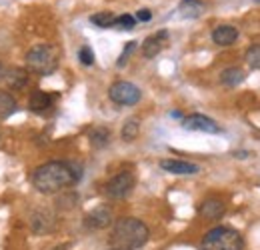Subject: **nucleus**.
Instances as JSON below:
<instances>
[{
    "label": "nucleus",
    "mask_w": 260,
    "mask_h": 250,
    "mask_svg": "<svg viewBox=\"0 0 260 250\" xmlns=\"http://www.w3.org/2000/svg\"><path fill=\"white\" fill-rule=\"evenodd\" d=\"M4 74H6V66L0 63V80H4Z\"/></svg>",
    "instance_id": "obj_28"
},
{
    "label": "nucleus",
    "mask_w": 260,
    "mask_h": 250,
    "mask_svg": "<svg viewBox=\"0 0 260 250\" xmlns=\"http://www.w3.org/2000/svg\"><path fill=\"white\" fill-rule=\"evenodd\" d=\"M238 40V28L230 24H220L212 30V42L218 46H232Z\"/></svg>",
    "instance_id": "obj_14"
},
{
    "label": "nucleus",
    "mask_w": 260,
    "mask_h": 250,
    "mask_svg": "<svg viewBox=\"0 0 260 250\" xmlns=\"http://www.w3.org/2000/svg\"><path fill=\"white\" fill-rule=\"evenodd\" d=\"M4 80H6V86H8V88L20 90V88H24V86L28 84V72H26L24 68H18V66L8 68L6 74H4Z\"/></svg>",
    "instance_id": "obj_15"
},
{
    "label": "nucleus",
    "mask_w": 260,
    "mask_h": 250,
    "mask_svg": "<svg viewBox=\"0 0 260 250\" xmlns=\"http://www.w3.org/2000/svg\"><path fill=\"white\" fill-rule=\"evenodd\" d=\"M138 132H140V122H138V118H128L124 126H122V130H120V136H122V140L124 142H132L136 136H138Z\"/></svg>",
    "instance_id": "obj_21"
},
{
    "label": "nucleus",
    "mask_w": 260,
    "mask_h": 250,
    "mask_svg": "<svg viewBox=\"0 0 260 250\" xmlns=\"http://www.w3.org/2000/svg\"><path fill=\"white\" fill-rule=\"evenodd\" d=\"M26 68L38 76H50L58 68V50L52 44H36L26 52Z\"/></svg>",
    "instance_id": "obj_3"
},
{
    "label": "nucleus",
    "mask_w": 260,
    "mask_h": 250,
    "mask_svg": "<svg viewBox=\"0 0 260 250\" xmlns=\"http://www.w3.org/2000/svg\"><path fill=\"white\" fill-rule=\"evenodd\" d=\"M198 214L204 220H218L224 214V202L220 198H206L198 206Z\"/></svg>",
    "instance_id": "obj_12"
},
{
    "label": "nucleus",
    "mask_w": 260,
    "mask_h": 250,
    "mask_svg": "<svg viewBox=\"0 0 260 250\" xmlns=\"http://www.w3.org/2000/svg\"><path fill=\"white\" fill-rule=\"evenodd\" d=\"M244 78H246V74H244V70L238 68V66H230V68H224V70L220 72V82H222L224 86H228V88H236L238 84L244 82Z\"/></svg>",
    "instance_id": "obj_16"
},
{
    "label": "nucleus",
    "mask_w": 260,
    "mask_h": 250,
    "mask_svg": "<svg viewBox=\"0 0 260 250\" xmlns=\"http://www.w3.org/2000/svg\"><path fill=\"white\" fill-rule=\"evenodd\" d=\"M160 168L170 172V174H182V176H190V174H198L200 166L188 160H178V158H164L160 160Z\"/></svg>",
    "instance_id": "obj_10"
},
{
    "label": "nucleus",
    "mask_w": 260,
    "mask_h": 250,
    "mask_svg": "<svg viewBox=\"0 0 260 250\" xmlns=\"http://www.w3.org/2000/svg\"><path fill=\"white\" fill-rule=\"evenodd\" d=\"M112 218H114V214L108 206H96L94 210H90L84 216V226L90 230H102L112 224Z\"/></svg>",
    "instance_id": "obj_7"
},
{
    "label": "nucleus",
    "mask_w": 260,
    "mask_h": 250,
    "mask_svg": "<svg viewBox=\"0 0 260 250\" xmlns=\"http://www.w3.org/2000/svg\"><path fill=\"white\" fill-rule=\"evenodd\" d=\"M56 226V218L50 210L46 208H40V210H34L32 216H30V228H32L34 234H48L52 232Z\"/></svg>",
    "instance_id": "obj_9"
},
{
    "label": "nucleus",
    "mask_w": 260,
    "mask_h": 250,
    "mask_svg": "<svg viewBox=\"0 0 260 250\" xmlns=\"http://www.w3.org/2000/svg\"><path fill=\"white\" fill-rule=\"evenodd\" d=\"M82 178V168L76 162L50 160L40 164L32 172V186L42 194H58L74 186Z\"/></svg>",
    "instance_id": "obj_1"
},
{
    "label": "nucleus",
    "mask_w": 260,
    "mask_h": 250,
    "mask_svg": "<svg viewBox=\"0 0 260 250\" xmlns=\"http://www.w3.org/2000/svg\"><path fill=\"white\" fill-rule=\"evenodd\" d=\"M134 50H136V40H130L128 44H126V46H124V50H122V54H120V58H118V60H116V66H120V68H122V66H124V64L128 63L130 54H132V52H134Z\"/></svg>",
    "instance_id": "obj_26"
},
{
    "label": "nucleus",
    "mask_w": 260,
    "mask_h": 250,
    "mask_svg": "<svg viewBox=\"0 0 260 250\" xmlns=\"http://www.w3.org/2000/svg\"><path fill=\"white\" fill-rule=\"evenodd\" d=\"M148 238H150V230L142 220L124 216L116 220L110 234V244L112 248L118 250H138L148 242Z\"/></svg>",
    "instance_id": "obj_2"
},
{
    "label": "nucleus",
    "mask_w": 260,
    "mask_h": 250,
    "mask_svg": "<svg viewBox=\"0 0 260 250\" xmlns=\"http://www.w3.org/2000/svg\"><path fill=\"white\" fill-rule=\"evenodd\" d=\"M52 102H54V96L44 90H34L28 98V108L36 112V114H44L52 108Z\"/></svg>",
    "instance_id": "obj_13"
},
{
    "label": "nucleus",
    "mask_w": 260,
    "mask_h": 250,
    "mask_svg": "<svg viewBox=\"0 0 260 250\" xmlns=\"http://www.w3.org/2000/svg\"><path fill=\"white\" fill-rule=\"evenodd\" d=\"M150 18H152V12L148 8H142V10L136 12V20H140V22H148Z\"/></svg>",
    "instance_id": "obj_27"
},
{
    "label": "nucleus",
    "mask_w": 260,
    "mask_h": 250,
    "mask_svg": "<svg viewBox=\"0 0 260 250\" xmlns=\"http://www.w3.org/2000/svg\"><path fill=\"white\" fill-rule=\"evenodd\" d=\"M134 184H136V178L130 170H122L118 172L116 176H112L106 186H104V192L108 198H114V200H120V198H126L130 192L134 190Z\"/></svg>",
    "instance_id": "obj_6"
},
{
    "label": "nucleus",
    "mask_w": 260,
    "mask_h": 250,
    "mask_svg": "<svg viewBox=\"0 0 260 250\" xmlns=\"http://www.w3.org/2000/svg\"><path fill=\"white\" fill-rule=\"evenodd\" d=\"M88 140L92 148H104L110 142V130L106 126H94L88 130Z\"/></svg>",
    "instance_id": "obj_18"
},
{
    "label": "nucleus",
    "mask_w": 260,
    "mask_h": 250,
    "mask_svg": "<svg viewBox=\"0 0 260 250\" xmlns=\"http://www.w3.org/2000/svg\"><path fill=\"white\" fill-rule=\"evenodd\" d=\"M246 63L250 68L260 70V44H252L248 50H246Z\"/></svg>",
    "instance_id": "obj_22"
},
{
    "label": "nucleus",
    "mask_w": 260,
    "mask_h": 250,
    "mask_svg": "<svg viewBox=\"0 0 260 250\" xmlns=\"http://www.w3.org/2000/svg\"><path fill=\"white\" fill-rule=\"evenodd\" d=\"M256 2H260V0H256Z\"/></svg>",
    "instance_id": "obj_30"
},
{
    "label": "nucleus",
    "mask_w": 260,
    "mask_h": 250,
    "mask_svg": "<svg viewBox=\"0 0 260 250\" xmlns=\"http://www.w3.org/2000/svg\"><path fill=\"white\" fill-rule=\"evenodd\" d=\"M76 202H78V194L76 192H64V194H60L58 196V208H74L76 206Z\"/></svg>",
    "instance_id": "obj_23"
},
{
    "label": "nucleus",
    "mask_w": 260,
    "mask_h": 250,
    "mask_svg": "<svg viewBox=\"0 0 260 250\" xmlns=\"http://www.w3.org/2000/svg\"><path fill=\"white\" fill-rule=\"evenodd\" d=\"M244 240L238 230L230 226H216L208 230L202 238L200 250H242Z\"/></svg>",
    "instance_id": "obj_4"
},
{
    "label": "nucleus",
    "mask_w": 260,
    "mask_h": 250,
    "mask_svg": "<svg viewBox=\"0 0 260 250\" xmlns=\"http://www.w3.org/2000/svg\"><path fill=\"white\" fill-rule=\"evenodd\" d=\"M78 58H80V63L84 64V66H92L94 64V52H92V48L90 46H80Z\"/></svg>",
    "instance_id": "obj_25"
},
{
    "label": "nucleus",
    "mask_w": 260,
    "mask_h": 250,
    "mask_svg": "<svg viewBox=\"0 0 260 250\" xmlns=\"http://www.w3.org/2000/svg\"><path fill=\"white\" fill-rule=\"evenodd\" d=\"M168 42V32L158 30L156 34H150L144 42H142V56L144 58H154L156 54L162 52V48Z\"/></svg>",
    "instance_id": "obj_11"
},
{
    "label": "nucleus",
    "mask_w": 260,
    "mask_h": 250,
    "mask_svg": "<svg viewBox=\"0 0 260 250\" xmlns=\"http://www.w3.org/2000/svg\"><path fill=\"white\" fill-rule=\"evenodd\" d=\"M182 128L186 130H198V132H208V134H218L220 126L218 122H214L210 116L204 114H190L182 120Z\"/></svg>",
    "instance_id": "obj_8"
},
{
    "label": "nucleus",
    "mask_w": 260,
    "mask_h": 250,
    "mask_svg": "<svg viewBox=\"0 0 260 250\" xmlns=\"http://www.w3.org/2000/svg\"><path fill=\"white\" fill-rule=\"evenodd\" d=\"M114 26L120 28V30H132V28L136 26V18L130 16V14H120V16H116Z\"/></svg>",
    "instance_id": "obj_24"
},
{
    "label": "nucleus",
    "mask_w": 260,
    "mask_h": 250,
    "mask_svg": "<svg viewBox=\"0 0 260 250\" xmlns=\"http://www.w3.org/2000/svg\"><path fill=\"white\" fill-rule=\"evenodd\" d=\"M108 98L118 106H134L142 98V92L128 80H118L108 88Z\"/></svg>",
    "instance_id": "obj_5"
},
{
    "label": "nucleus",
    "mask_w": 260,
    "mask_h": 250,
    "mask_svg": "<svg viewBox=\"0 0 260 250\" xmlns=\"http://www.w3.org/2000/svg\"><path fill=\"white\" fill-rule=\"evenodd\" d=\"M114 20H116V16L108 10H102V12H96L90 16V22L98 28H110V26H114Z\"/></svg>",
    "instance_id": "obj_20"
},
{
    "label": "nucleus",
    "mask_w": 260,
    "mask_h": 250,
    "mask_svg": "<svg viewBox=\"0 0 260 250\" xmlns=\"http://www.w3.org/2000/svg\"><path fill=\"white\" fill-rule=\"evenodd\" d=\"M16 108H18L16 98L10 92H6V90H0V118L2 120L4 118H10L16 112Z\"/></svg>",
    "instance_id": "obj_19"
},
{
    "label": "nucleus",
    "mask_w": 260,
    "mask_h": 250,
    "mask_svg": "<svg viewBox=\"0 0 260 250\" xmlns=\"http://www.w3.org/2000/svg\"><path fill=\"white\" fill-rule=\"evenodd\" d=\"M110 250H118V248H110Z\"/></svg>",
    "instance_id": "obj_29"
},
{
    "label": "nucleus",
    "mask_w": 260,
    "mask_h": 250,
    "mask_svg": "<svg viewBox=\"0 0 260 250\" xmlns=\"http://www.w3.org/2000/svg\"><path fill=\"white\" fill-rule=\"evenodd\" d=\"M204 12V2L200 0H182L178 4V14L182 18H198Z\"/></svg>",
    "instance_id": "obj_17"
}]
</instances>
